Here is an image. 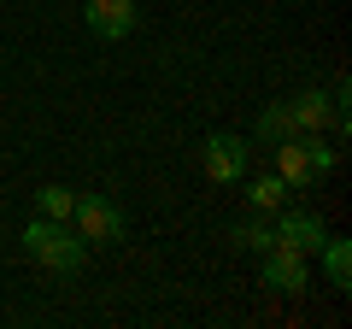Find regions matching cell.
Listing matches in <instances>:
<instances>
[{
	"label": "cell",
	"mask_w": 352,
	"mask_h": 329,
	"mask_svg": "<svg viewBox=\"0 0 352 329\" xmlns=\"http://www.w3.org/2000/svg\"><path fill=\"white\" fill-rule=\"evenodd\" d=\"M247 159H252V141L247 136H206V177L217 182V189H229V182L247 177Z\"/></svg>",
	"instance_id": "obj_4"
},
{
	"label": "cell",
	"mask_w": 352,
	"mask_h": 329,
	"mask_svg": "<svg viewBox=\"0 0 352 329\" xmlns=\"http://www.w3.org/2000/svg\"><path fill=\"white\" fill-rule=\"evenodd\" d=\"M82 18H88V30H94L100 41H118V36L135 30V0H88Z\"/></svg>",
	"instance_id": "obj_7"
},
{
	"label": "cell",
	"mask_w": 352,
	"mask_h": 329,
	"mask_svg": "<svg viewBox=\"0 0 352 329\" xmlns=\"http://www.w3.org/2000/svg\"><path fill=\"white\" fill-rule=\"evenodd\" d=\"M71 224H76V235L94 241V247H112V241L129 235V217L118 212V200H106V194H76Z\"/></svg>",
	"instance_id": "obj_3"
},
{
	"label": "cell",
	"mask_w": 352,
	"mask_h": 329,
	"mask_svg": "<svg viewBox=\"0 0 352 329\" xmlns=\"http://www.w3.org/2000/svg\"><path fill=\"white\" fill-rule=\"evenodd\" d=\"M288 112H294V129H311V136H323V129L335 124V100H329L323 89L294 94V100H288Z\"/></svg>",
	"instance_id": "obj_8"
},
{
	"label": "cell",
	"mask_w": 352,
	"mask_h": 329,
	"mask_svg": "<svg viewBox=\"0 0 352 329\" xmlns=\"http://www.w3.org/2000/svg\"><path fill=\"white\" fill-rule=\"evenodd\" d=\"M317 253H323V277H329V288L346 294V288H352V241H323Z\"/></svg>",
	"instance_id": "obj_11"
},
{
	"label": "cell",
	"mask_w": 352,
	"mask_h": 329,
	"mask_svg": "<svg viewBox=\"0 0 352 329\" xmlns=\"http://www.w3.org/2000/svg\"><path fill=\"white\" fill-rule=\"evenodd\" d=\"M288 182H282L276 177V171H270V177H252L247 182V206H252V212H282V206H288Z\"/></svg>",
	"instance_id": "obj_10"
},
{
	"label": "cell",
	"mask_w": 352,
	"mask_h": 329,
	"mask_svg": "<svg viewBox=\"0 0 352 329\" xmlns=\"http://www.w3.org/2000/svg\"><path fill=\"white\" fill-rule=\"evenodd\" d=\"M264 288L305 294V288H311V265H305V253H294V247H264Z\"/></svg>",
	"instance_id": "obj_5"
},
{
	"label": "cell",
	"mask_w": 352,
	"mask_h": 329,
	"mask_svg": "<svg viewBox=\"0 0 352 329\" xmlns=\"http://www.w3.org/2000/svg\"><path fill=\"white\" fill-rule=\"evenodd\" d=\"M329 171H335V147H323V136L294 129L288 141H276V177L288 182V189H311Z\"/></svg>",
	"instance_id": "obj_2"
},
{
	"label": "cell",
	"mask_w": 352,
	"mask_h": 329,
	"mask_svg": "<svg viewBox=\"0 0 352 329\" xmlns=\"http://www.w3.org/2000/svg\"><path fill=\"white\" fill-rule=\"evenodd\" d=\"M229 241L247 253H264V247H276V224H229Z\"/></svg>",
	"instance_id": "obj_12"
},
{
	"label": "cell",
	"mask_w": 352,
	"mask_h": 329,
	"mask_svg": "<svg viewBox=\"0 0 352 329\" xmlns=\"http://www.w3.org/2000/svg\"><path fill=\"white\" fill-rule=\"evenodd\" d=\"M71 206H76V194L65 189V182H47V189H41V217H59V224H71Z\"/></svg>",
	"instance_id": "obj_13"
},
{
	"label": "cell",
	"mask_w": 352,
	"mask_h": 329,
	"mask_svg": "<svg viewBox=\"0 0 352 329\" xmlns=\"http://www.w3.org/2000/svg\"><path fill=\"white\" fill-rule=\"evenodd\" d=\"M24 247H30L36 265L53 270V277L82 270V253H88V241L76 235L71 224H59V217H30V224H24Z\"/></svg>",
	"instance_id": "obj_1"
},
{
	"label": "cell",
	"mask_w": 352,
	"mask_h": 329,
	"mask_svg": "<svg viewBox=\"0 0 352 329\" xmlns=\"http://www.w3.org/2000/svg\"><path fill=\"white\" fill-rule=\"evenodd\" d=\"M323 241H329V229H323V217H317V212H288V206H282V217H276V247H294V253L311 259Z\"/></svg>",
	"instance_id": "obj_6"
},
{
	"label": "cell",
	"mask_w": 352,
	"mask_h": 329,
	"mask_svg": "<svg viewBox=\"0 0 352 329\" xmlns=\"http://www.w3.org/2000/svg\"><path fill=\"white\" fill-rule=\"evenodd\" d=\"M252 136L264 141V147H276V141H288L294 136V112H288V100H270L258 112V124H252Z\"/></svg>",
	"instance_id": "obj_9"
}]
</instances>
